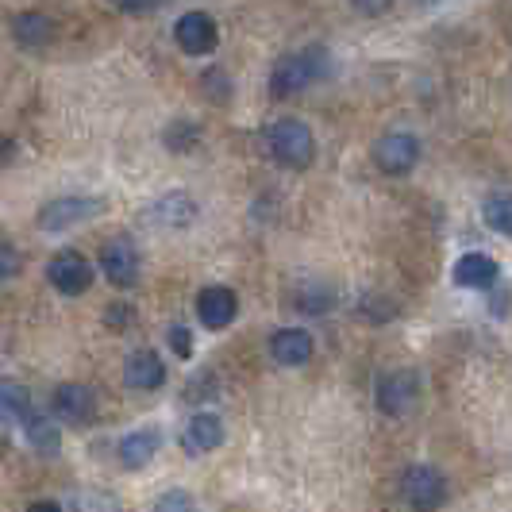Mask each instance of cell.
Wrapping results in <instances>:
<instances>
[{
	"instance_id": "obj_20",
	"label": "cell",
	"mask_w": 512,
	"mask_h": 512,
	"mask_svg": "<svg viewBox=\"0 0 512 512\" xmlns=\"http://www.w3.org/2000/svg\"><path fill=\"white\" fill-rule=\"evenodd\" d=\"M27 428V439L43 451V455H54L58 451V443H62V436H58V424H54V416H43V412L31 409V416L24 420Z\"/></svg>"
},
{
	"instance_id": "obj_8",
	"label": "cell",
	"mask_w": 512,
	"mask_h": 512,
	"mask_svg": "<svg viewBox=\"0 0 512 512\" xmlns=\"http://www.w3.org/2000/svg\"><path fill=\"white\" fill-rule=\"evenodd\" d=\"M174 39L185 54L193 58H205V54L216 51L220 43V31H216V20L205 16V12H185L178 24H174Z\"/></svg>"
},
{
	"instance_id": "obj_31",
	"label": "cell",
	"mask_w": 512,
	"mask_h": 512,
	"mask_svg": "<svg viewBox=\"0 0 512 512\" xmlns=\"http://www.w3.org/2000/svg\"><path fill=\"white\" fill-rule=\"evenodd\" d=\"M27 512H62V505H54V501H35Z\"/></svg>"
},
{
	"instance_id": "obj_9",
	"label": "cell",
	"mask_w": 512,
	"mask_h": 512,
	"mask_svg": "<svg viewBox=\"0 0 512 512\" xmlns=\"http://www.w3.org/2000/svg\"><path fill=\"white\" fill-rule=\"evenodd\" d=\"M47 278H51V285L58 293L77 297V293H85L93 285V266L77 255V251H58L51 258V266H47Z\"/></svg>"
},
{
	"instance_id": "obj_12",
	"label": "cell",
	"mask_w": 512,
	"mask_h": 512,
	"mask_svg": "<svg viewBox=\"0 0 512 512\" xmlns=\"http://www.w3.org/2000/svg\"><path fill=\"white\" fill-rule=\"evenodd\" d=\"M224 420L216 416V412H193V420H189V428H185V451L189 455H205V451H216L220 443H224Z\"/></svg>"
},
{
	"instance_id": "obj_2",
	"label": "cell",
	"mask_w": 512,
	"mask_h": 512,
	"mask_svg": "<svg viewBox=\"0 0 512 512\" xmlns=\"http://www.w3.org/2000/svg\"><path fill=\"white\" fill-rule=\"evenodd\" d=\"M266 143H270V154L282 166H289V170H305V166H312V158H316L312 131H308L305 120H293V116H285V120H278L274 128L266 131Z\"/></svg>"
},
{
	"instance_id": "obj_6",
	"label": "cell",
	"mask_w": 512,
	"mask_h": 512,
	"mask_svg": "<svg viewBox=\"0 0 512 512\" xmlns=\"http://www.w3.org/2000/svg\"><path fill=\"white\" fill-rule=\"evenodd\" d=\"M420 401V374L416 370H393L378 382V409L385 416H405Z\"/></svg>"
},
{
	"instance_id": "obj_26",
	"label": "cell",
	"mask_w": 512,
	"mask_h": 512,
	"mask_svg": "<svg viewBox=\"0 0 512 512\" xmlns=\"http://www.w3.org/2000/svg\"><path fill=\"white\" fill-rule=\"evenodd\" d=\"M131 316H135V308L131 305H108L104 308V324L112 328V332H124L131 324Z\"/></svg>"
},
{
	"instance_id": "obj_19",
	"label": "cell",
	"mask_w": 512,
	"mask_h": 512,
	"mask_svg": "<svg viewBox=\"0 0 512 512\" xmlns=\"http://www.w3.org/2000/svg\"><path fill=\"white\" fill-rule=\"evenodd\" d=\"M0 416L16 420V424H24L27 416H31V393L20 382H12V378L0 382Z\"/></svg>"
},
{
	"instance_id": "obj_18",
	"label": "cell",
	"mask_w": 512,
	"mask_h": 512,
	"mask_svg": "<svg viewBox=\"0 0 512 512\" xmlns=\"http://www.w3.org/2000/svg\"><path fill=\"white\" fill-rule=\"evenodd\" d=\"M154 451H158V432H131L124 443H120V462L128 466V470H143L147 462L154 459Z\"/></svg>"
},
{
	"instance_id": "obj_22",
	"label": "cell",
	"mask_w": 512,
	"mask_h": 512,
	"mask_svg": "<svg viewBox=\"0 0 512 512\" xmlns=\"http://www.w3.org/2000/svg\"><path fill=\"white\" fill-rule=\"evenodd\" d=\"M151 512H193V497H189L185 489H170V493H162V497L154 501Z\"/></svg>"
},
{
	"instance_id": "obj_30",
	"label": "cell",
	"mask_w": 512,
	"mask_h": 512,
	"mask_svg": "<svg viewBox=\"0 0 512 512\" xmlns=\"http://www.w3.org/2000/svg\"><path fill=\"white\" fill-rule=\"evenodd\" d=\"M12 154H16V143L0 135V166H4V162H12Z\"/></svg>"
},
{
	"instance_id": "obj_24",
	"label": "cell",
	"mask_w": 512,
	"mask_h": 512,
	"mask_svg": "<svg viewBox=\"0 0 512 512\" xmlns=\"http://www.w3.org/2000/svg\"><path fill=\"white\" fill-rule=\"evenodd\" d=\"M77 512H120V501L108 493H81L77 497Z\"/></svg>"
},
{
	"instance_id": "obj_4",
	"label": "cell",
	"mask_w": 512,
	"mask_h": 512,
	"mask_svg": "<svg viewBox=\"0 0 512 512\" xmlns=\"http://www.w3.org/2000/svg\"><path fill=\"white\" fill-rule=\"evenodd\" d=\"M51 405L58 420H66L74 428H85V424L97 420V389L85 382H62L54 389Z\"/></svg>"
},
{
	"instance_id": "obj_10",
	"label": "cell",
	"mask_w": 512,
	"mask_h": 512,
	"mask_svg": "<svg viewBox=\"0 0 512 512\" xmlns=\"http://www.w3.org/2000/svg\"><path fill=\"white\" fill-rule=\"evenodd\" d=\"M101 270L112 285H135L139 278V251L131 239H108L101 247Z\"/></svg>"
},
{
	"instance_id": "obj_28",
	"label": "cell",
	"mask_w": 512,
	"mask_h": 512,
	"mask_svg": "<svg viewBox=\"0 0 512 512\" xmlns=\"http://www.w3.org/2000/svg\"><path fill=\"white\" fill-rule=\"evenodd\" d=\"M355 4V12H362V16H382L385 8H389V0H351Z\"/></svg>"
},
{
	"instance_id": "obj_13",
	"label": "cell",
	"mask_w": 512,
	"mask_h": 512,
	"mask_svg": "<svg viewBox=\"0 0 512 512\" xmlns=\"http://www.w3.org/2000/svg\"><path fill=\"white\" fill-rule=\"evenodd\" d=\"M124 382H128L131 389H158V385L166 382V366H162V359L154 355L151 347H143V351H135L128 359V366H124Z\"/></svg>"
},
{
	"instance_id": "obj_15",
	"label": "cell",
	"mask_w": 512,
	"mask_h": 512,
	"mask_svg": "<svg viewBox=\"0 0 512 512\" xmlns=\"http://www.w3.org/2000/svg\"><path fill=\"white\" fill-rule=\"evenodd\" d=\"M193 216H197V205H193L185 193H170V197H162V201L147 212V220H151V224H162V228H185V224H193Z\"/></svg>"
},
{
	"instance_id": "obj_17",
	"label": "cell",
	"mask_w": 512,
	"mask_h": 512,
	"mask_svg": "<svg viewBox=\"0 0 512 512\" xmlns=\"http://www.w3.org/2000/svg\"><path fill=\"white\" fill-rule=\"evenodd\" d=\"M12 31H16V43H24V47H47L54 39L51 16H43V12H24V16H16V20H12Z\"/></svg>"
},
{
	"instance_id": "obj_7",
	"label": "cell",
	"mask_w": 512,
	"mask_h": 512,
	"mask_svg": "<svg viewBox=\"0 0 512 512\" xmlns=\"http://www.w3.org/2000/svg\"><path fill=\"white\" fill-rule=\"evenodd\" d=\"M374 162L385 174H409L412 166L420 162V143L416 135H405V131H389L374 143Z\"/></svg>"
},
{
	"instance_id": "obj_21",
	"label": "cell",
	"mask_w": 512,
	"mask_h": 512,
	"mask_svg": "<svg viewBox=\"0 0 512 512\" xmlns=\"http://www.w3.org/2000/svg\"><path fill=\"white\" fill-rule=\"evenodd\" d=\"M482 216H486V224L493 231H501V235H509L512 228V208H509V197H489L486 205H482Z\"/></svg>"
},
{
	"instance_id": "obj_3",
	"label": "cell",
	"mask_w": 512,
	"mask_h": 512,
	"mask_svg": "<svg viewBox=\"0 0 512 512\" xmlns=\"http://www.w3.org/2000/svg\"><path fill=\"white\" fill-rule=\"evenodd\" d=\"M401 497L416 512H436L447 501V482L436 466H409L401 474Z\"/></svg>"
},
{
	"instance_id": "obj_27",
	"label": "cell",
	"mask_w": 512,
	"mask_h": 512,
	"mask_svg": "<svg viewBox=\"0 0 512 512\" xmlns=\"http://www.w3.org/2000/svg\"><path fill=\"white\" fill-rule=\"evenodd\" d=\"M170 347H174L178 359H189L193 355V335H189V328H170Z\"/></svg>"
},
{
	"instance_id": "obj_14",
	"label": "cell",
	"mask_w": 512,
	"mask_h": 512,
	"mask_svg": "<svg viewBox=\"0 0 512 512\" xmlns=\"http://www.w3.org/2000/svg\"><path fill=\"white\" fill-rule=\"evenodd\" d=\"M270 355L282 366H305L312 359V335L301 332V328H285L270 339Z\"/></svg>"
},
{
	"instance_id": "obj_29",
	"label": "cell",
	"mask_w": 512,
	"mask_h": 512,
	"mask_svg": "<svg viewBox=\"0 0 512 512\" xmlns=\"http://www.w3.org/2000/svg\"><path fill=\"white\" fill-rule=\"evenodd\" d=\"M116 8H124V12H143V8H151L158 0H112Z\"/></svg>"
},
{
	"instance_id": "obj_32",
	"label": "cell",
	"mask_w": 512,
	"mask_h": 512,
	"mask_svg": "<svg viewBox=\"0 0 512 512\" xmlns=\"http://www.w3.org/2000/svg\"><path fill=\"white\" fill-rule=\"evenodd\" d=\"M4 451H8V436H4V428H0V459H4Z\"/></svg>"
},
{
	"instance_id": "obj_1",
	"label": "cell",
	"mask_w": 512,
	"mask_h": 512,
	"mask_svg": "<svg viewBox=\"0 0 512 512\" xmlns=\"http://www.w3.org/2000/svg\"><path fill=\"white\" fill-rule=\"evenodd\" d=\"M332 70V54L324 51V47H308L301 54H285L282 62L274 66V74H270V93L274 97H293V93H301L308 85H316V81H324Z\"/></svg>"
},
{
	"instance_id": "obj_5",
	"label": "cell",
	"mask_w": 512,
	"mask_h": 512,
	"mask_svg": "<svg viewBox=\"0 0 512 512\" xmlns=\"http://www.w3.org/2000/svg\"><path fill=\"white\" fill-rule=\"evenodd\" d=\"M104 212V201L97 197H58L51 205L39 208V228L43 231H66L81 224V220H93Z\"/></svg>"
},
{
	"instance_id": "obj_11",
	"label": "cell",
	"mask_w": 512,
	"mask_h": 512,
	"mask_svg": "<svg viewBox=\"0 0 512 512\" xmlns=\"http://www.w3.org/2000/svg\"><path fill=\"white\" fill-rule=\"evenodd\" d=\"M235 293H231L228 285H208L201 289V297H197V316H201V324H205L208 332H220V328H228L231 320H235Z\"/></svg>"
},
{
	"instance_id": "obj_25",
	"label": "cell",
	"mask_w": 512,
	"mask_h": 512,
	"mask_svg": "<svg viewBox=\"0 0 512 512\" xmlns=\"http://www.w3.org/2000/svg\"><path fill=\"white\" fill-rule=\"evenodd\" d=\"M20 266H24V258H20V251H16L12 243H4V239H0V282L16 278V274H20Z\"/></svg>"
},
{
	"instance_id": "obj_16",
	"label": "cell",
	"mask_w": 512,
	"mask_h": 512,
	"mask_svg": "<svg viewBox=\"0 0 512 512\" xmlns=\"http://www.w3.org/2000/svg\"><path fill=\"white\" fill-rule=\"evenodd\" d=\"M493 278H497V262L489 255L470 251V255H462L459 262H455V282H459L462 289H486Z\"/></svg>"
},
{
	"instance_id": "obj_23",
	"label": "cell",
	"mask_w": 512,
	"mask_h": 512,
	"mask_svg": "<svg viewBox=\"0 0 512 512\" xmlns=\"http://www.w3.org/2000/svg\"><path fill=\"white\" fill-rule=\"evenodd\" d=\"M166 147L170 151H189V147H197V128L193 124H174V128L166 131Z\"/></svg>"
}]
</instances>
